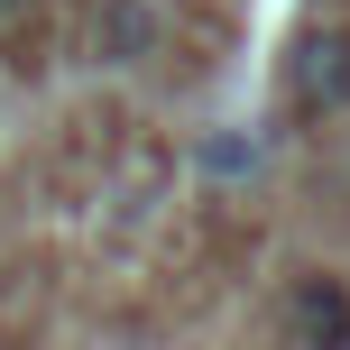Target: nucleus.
<instances>
[{
  "mask_svg": "<svg viewBox=\"0 0 350 350\" xmlns=\"http://www.w3.org/2000/svg\"><path fill=\"white\" fill-rule=\"evenodd\" d=\"M258 157H267L258 139H212V148H203V166H212V175H258Z\"/></svg>",
  "mask_w": 350,
  "mask_h": 350,
  "instance_id": "20e7f679",
  "label": "nucleus"
},
{
  "mask_svg": "<svg viewBox=\"0 0 350 350\" xmlns=\"http://www.w3.org/2000/svg\"><path fill=\"white\" fill-rule=\"evenodd\" d=\"M295 102L304 111H350V37L323 28L295 46Z\"/></svg>",
  "mask_w": 350,
  "mask_h": 350,
  "instance_id": "f257e3e1",
  "label": "nucleus"
},
{
  "mask_svg": "<svg viewBox=\"0 0 350 350\" xmlns=\"http://www.w3.org/2000/svg\"><path fill=\"white\" fill-rule=\"evenodd\" d=\"M92 37H102L111 65H139V55L157 46V18H148L139 0H102V28H92Z\"/></svg>",
  "mask_w": 350,
  "mask_h": 350,
  "instance_id": "f03ea898",
  "label": "nucleus"
},
{
  "mask_svg": "<svg viewBox=\"0 0 350 350\" xmlns=\"http://www.w3.org/2000/svg\"><path fill=\"white\" fill-rule=\"evenodd\" d=\"M18 10H28V0H0V18H18Z\"/></svg>",
  "mask_w": 350,
  "mask_h": 350,
  "instance_id": "39448f33",
  "label": "nucleus"
},
{
  "mask_svg": "<svg viewBox=\"0 0 350 350\" xmlns=\"http://www.w3.org/2000/svg\"><path fill=\"white\" fill-rule=\"evenodd\" d=\"M295 332H304V341H350V295L304 286V295H295Z\"/></svg>",
  "mask_w": 350,
  "mask_h": 350,
  "instance_id": "7ed1b4c3",
  "label": "nucleus"
}]
</instances>
